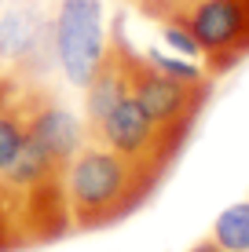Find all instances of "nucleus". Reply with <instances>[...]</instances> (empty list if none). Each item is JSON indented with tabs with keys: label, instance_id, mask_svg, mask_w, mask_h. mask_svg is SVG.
Instances as JSON below:
<instances>
[{
	"label": "nucleus",
	"instance_id": "obj_5",
	"mask_svg": "<svg viewBox=\"0 0 249 252\" xmlns=\"http://www.w3.org/2000/svg\"><path fill=\"white\" fill-rule=\"evenodd\" d=\"M88 139L110 146L114 154H121V158L158 172V176H165L169 164L176 161V154L183 150V143H176L173 135L161 132L140 110V102H136L132 95H121V99L107 110V117L88 132Z\"/></svg>",
	"mask_w": 249,
	"mask_h": 252
},
{
	"label": "nucleus",
	"instance_id": "obj_16",
	"mask_svg": "<svg viewBox=\"0 0 249 252\" xmlns=\"http://www.w3.org/2000/svg\"><path fill=\"white\" fill-rule=\"evenodd\" d=\"M0 69H4V66H0Z\"/></svg>",
	"mask_w": 249,
	"mask_h": 252
},
{
	"label": "nucleus",
	"instance_id": "obj_4",
	"mask_svg": "<svg viewBox=\"0 0 249 252\" xmlns=\"http://www.w3.org/2000/svg\"><path fill=\"white\" fill-rule=\"evenodd\" d=\"M51 44L55 66L73 88H84L107 51V26H103L99 0H59L51 11Z\"/></svg>",
	"mask_w": 249,
	"mask_h": 252
},
{
	"label": "nucleus",
	"instance_id": "obj_10",
	"mask_svg": "<svg viewBox=\"0 0 249 252\" xmlns=\"http://www.w3.org/2000/svg\"><path fill=\"white\" fill-rule=\"evenodd\" d=\"M26 249H30V238H26L19 201H15L11 187L0 179V252H26Z\"/></svg>",
	"mask_w": 249,
	"mask_h": 252
},
{
	"label": "nucleus",
	"instance_id": "obj_14",
	"mask_svg": "<svg viewBox=\"0 0 249 252\" xmlns=\"http://www.w3.org/2000/svg\"><path fill=\"white\" fill-rule=\"evenodd\" d=\"M191 252H224V249H220V245H216L213 238H205V241H198V245H194Z\"/></svg>",
	"mask_w": 249,
	"mask_h": 252
},
{
	"label": "nucleus",
	"instance_id": "obj_1",
	"mask_svg": "<svg viewBox=\"0 0 249 252\" xmlns=\"http://www.w3.org/2000/svg\"><path fill=\"white\" fill-rule=\"evenodd\" d=\"M161 176L114 154L110 146L84 139V146L63 168V197L70 230H103L128 220L150 201Z\"/></svg>",
	"mask_w": 249,
	"mask_h": 252
},
{
	"label": "nucleus",
	"instance_id": "obj_7",
	"mask_svg": "<svg viewBox=\"0 0 249 252\" xmlns=\"http://www.w3.org/2000/svg\"><path fill=\"white\" fill-rule=\"evenodd\" d=\"M30 139H37L51 158L66 168L70 158L84 146L88 135H84V121L77 117L70 106H63V102L40 84L37 99H33V110H30Z\"/></svg>",
	"mask_w": 249,
	"mask_h": 252
},
{
	"label": "nucleus",
	"instance_id": "obj_15",
	"mask_svg": "<svg viewBox=\"0 0 249 252\" xmlns=\"http://www.w3.org/2000/svg\"><path fill=\"white\" fill-rule=\"evenodd\" d=\"M0 7H4V0H0Z\"/></svg>",
	"mask_w": 249,
	"mask_h": 252
},
{
	"label": "nucleus",
	"instance_id": "obj_11",
	"mask_svg": "<svg viewBox=\"0 0 249 252\" xmlns=\"http://www.w3.org/2000/svg\"><path fill=\"white\" fill-rule=\"evenodd\" d=\"M143 55L150 59L158 69H165V73H173V77H183V81H198V77H209V73H202L198 66H191V63H183V59H173V55H161V51H143Z\"/></svg>",
	"mask_w": 249,
	"mask_h": 252
},
{
	"label": "nucleus",
	"instance_id": "obj_8",
	"mask_svg": "<svg viewBox=\"0 0 249 252\" xmlns=\"http://www.w3.org/2000/svg\"><path fill=\"white\" fill-rule=\"evenodd\" d=\"M37 92H40V81H22V88L15 92V99L7 102V110L0 114V176L7 172V164L15 161L19 146L26 143V132H30V110H33Z\"/></svg>",
	"mask_w": 249,
	"mask_h": 252
},
{
	"label": "nucleus",
	"instance_id": "obj_12",
	"mask_svg": "<svg viewBox=\"0 0 249 252\" xmlns=\"http://www.w3.org/2000/svg\"><path fill=\"white\" fill-rule=\"evenodd\" d=\"M161 37L169 40V48H173V51H183V55L198 59V44H194V37L183 30V26H176V22H161Z\"/></svg>",
	"mask_w": 249,
	"mask_h": 252
},
{
	"label": "nucleus",
	"instance_id": "obj_3",
	"mask_svg": "<svg viewBox=\"0 0 249 252\" xmlns=\"http://www.w3.org/2000/svg\"><path fill=\"white\" fill-rule=\"evenodd\" d=\"M125 73H128V95L140 102L143 114L165 135H173L176 143H187L202 106L209 102V92H213L209 77L183 81V77L165 73L143 51L128 44V37H125Z\"/></svg>",
	"mask_w": 249,
	"mask_h": 252
},
{
	"label": "nucleus",
	"instance_id": "obj_13",
	"mask_svg": "<svg viewBox=\"0 0 249 252\" xmlns=\"http://www.w3.org/2000/svg\"><path fill=\"white\" fill-rule=\"evenodd\" d=\"M22 81H26V77L11 73V69H0V114H4V110H7V102L15 99V92L22 88Z\"/></svg>",
	"mask_w": 249,
	"mask_h": 252
},
{
	"label": "nucleus",
	"instance_id": "obj_2",
	"mask_svg": "<svg viewBox=\"0 0 249 252\" xmlns=\"http://www.w3.org/2000/svg\"><path fill=\"white\" fill-rule=\"evenodd\" d=\"M147 19L176 22L198 44L205 73L220 77L249 55V0H132Z\"/></svg>",
	"mask_w": 249,
	"mask_h": 252
},
{
	"label": "nucleus",
	"instance_id": "obj_6",
	"mask_svg": "<svg viewBox=\"0 0 249 252\" xmlns=\"http://www.w3.org/2000/svg\"><path fill=\"white\" fill-rule=\"evenodd\" d=\"M0 11V66L26 81H40L55 66L51 15L40 0H11Z\"/></svg>",
	"mask_w": 249,
	"mask_h": 252
},
{
	"label": "nucleus",
	"instance_id": "obj_9",
	"mask_svg": "<svg viewBox=\"0 0 249 252\" xmlns=\"http://www.w3.org/2000/svg\"><path fill=\"white\" fill-rule=\"evenodd\" d=\"M213 241L224 252H249V201H238L216 216Z\"/></svg>",
	"mask_w": 249,
	"mask_h": 252
}]
</instances>
